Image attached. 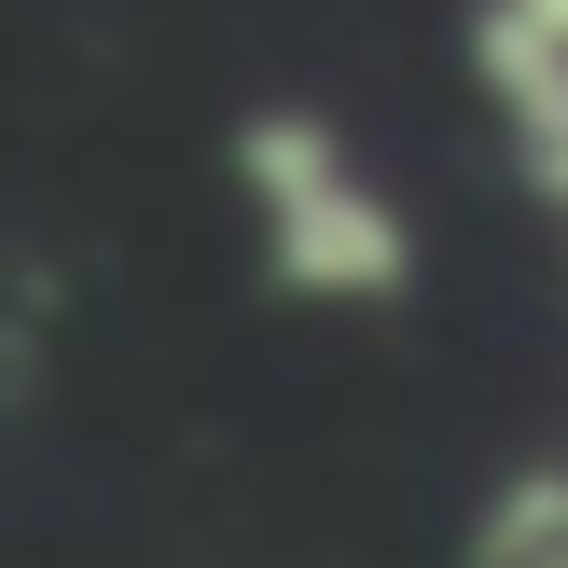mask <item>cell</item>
<instances>
[{"instance_id":"6da1fadb","label":"cell","mask_w":568,"mask_h":568,"mask_svg":"<svg viewBox=\"0 0 568 568\" xmlns=\"http://www.w3.org/2000/svg\"><path fill=\"white\" fill-rule=\"evenodd\" d=\"M236 194L264 222V277L292 305H403L416 292V222L347 153L333 111H250L236 125Z\"/></svg>"},{"instance_id":"7a4b0ae2","label":"cell","mask_w":568,"mask_h":568,"mask_svg":"<svg viewBox=\"0 0 568 568\" xmlns=\"http://www.w3.org/2000/svg\"><path fill=\"white\" fill-rule=\"evenodd\" d=\"M471 83H486L499 139H514V181L541 194V209H568V42H541V28H514V14L471 0Z\"/></svg>"},{"instance_id":"3957f363","label":"cell","mask_w":568,"mask_h":568,"mask_svg":"<svg viewBox=\"0 0 568 568\" xmlns=\"http://www.w3.org/2000/svg\"><path fill=\"white\" fill-rule=\"evenodd\" d=\"M471 568H568V471H514L471 514Z\"/></svg>"}]
</instances>
